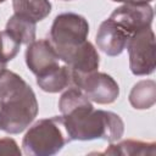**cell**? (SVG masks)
I'll list each match as a JSON object with an SVG mask.
<instances>
[{
  "mask_svg": "<svg viewBox=\"0 0 156 156\" xmlns=\"http://www.w3.org/2000/svg\"><path fill=\"white\" fill-rule=\"evenodd\" d=\"M20 48L21 44L16 41L6 30L0 32V76L6 71L7 62L17 56Z\"/></svg>",
  "mask_w": 156,
  "mask_h": 156,
  "instance_id": "cell-16",
  "label": "cell"
},
{
  "mask_svg": "<svg viewBox=\"0 0 156 156\" xmlns=\"http://www.w3.org/2000/svg\"><path fill=\"white\" fill-rule=\"evenodd\" d=\"M21 154H22L21 149L12 138H0V156L1 155L21 156Z\"/></svg>",
  "mask_w": 156,
  "mask_h": 156,
  "instance_id": "cell-17",
  "label": "cell"
},
{
  "mask_svg": "<svg viewBox=\"0 0 156 156\" xmlns=\"http://www.w3.org/2000/svg\"><path fill=\"white\" fill-rule=\"evenodd\" d=\"M108 18L132 37L134 33L151 27L154 10L150 4H123L115 9Z\"/></svg>",
  "mask_w": 156,
  "mask_h": 156,
  "instance_id": "cell-7",
  "label": "cell"
},
{
  "mask_svg": "<svg viewBox=\"0 0 156 156\" xmlns=\"http://www.w3.org/2000/svg\"><path fill=\"white\" fill-rule=\"evenodd\" d=\"M62 1H71V0H62Z\"/></svg>",
  "mask_w": 156,
  "mask_h": 156,
  "instance_id": "cell-20",
  "label": "cell"
},
{
  "mask_svg": "<svg viewBox=\"0 0 156 156\" xmlns=\"http://www.w3.org/2000/svg\"><path fill=\"white\" fill-rule=\"evenodd\" d=\"M4 1H6V0H0V4H1V2H4Z\"/></svg>",
  "mask_w": 156,
  "mask_h": 156,
  "instance_id": "cell-19",
  "label": "cell"
},
{
  "mask_svg": "<svg viewBox=\"0 0 156 156\" xmlns=\"http://www.w3.org/2000/svg\"><path fill=\"white\" fill-rule=\"evenodd\" d=\"M100 155H122V156H136V155H150L156 154L155 141H141L135 139H127L119 143H111L105 151L99 152Z\"/></svg>",
  "mask_w": 156,
  "mask_h": 156,
  "instance_id": "cell-12",
  "label": "cell"
},
{
  "mask_svg": "<svg viewBox=\"0 0 156 156\" xmlns=\"http://www.w3.org/2000/svg\"><path fill=\"white\" fill-rule=\"evenodd\" d=\"M126 49L129 55V68L134 76H147L155 71L156 45L151 27L134 33L128 39Z\"/></svg>",
  "mask_w": 156,
  "mask_h": 156,
  "instance_id": "cell-6",
  "label": "cell"
},
{
  "mask_svg": "<svg viewBox=\"0 0 156 156\" xmlns=\"http://www.w3.org/2000/svg\"><path fill=\"white\" fill-rule=\"evenodd\" d=\"M35 29H37L35 22L15 13L9 18L5 28V30L21 45L22 44L28 45L35 40Z\"/></svg>",
  "mask_w": 156,
  "mask_h": 156,
  "instance_id": "cell-14",
  "label": "cell"
},
{
  "mask_svg": "<svg viewBox=\"0 0 156 156\" xmlns=\"http://www.w3.org/2000/svg\"><path fill=\"white\" fill-rule=\"evenodd\" d=\"M62 116L37 121L23 136L22 147L26 155L51 156L69 143Z\"/></svg>",
  "mask_w": 156,
  "mask_h": 156,
  "instance_id": "cell-3",
  "label": "cell"
},
{
  "mask_svg": "<svg viewBox=\"0 0 156 156\" xmlns=\"http://www.w3.org/2000/svg\"><path fill=\"white\" fill-rule=\"evenodd\" d=\"M88 34L89 23L85 17L74 12H63L55 17L50 28L49 40L60 61H63L67 55L87 40Z\"/></svg>",
  "mask_w": 156,
  "mask_h": 156,
  "instance_id": "cell-4",
  "label": "cell"
},
{
  "mask_svg": "<svg viewBox=\"0 0 156 156\" xmlns=\"http://www.w3.org/2000/svg\"><path fill=\"white\" fill-rule=\"evenodd\" d=\"M60 57L49 39H39L28 44L26 63L32 73L40 76L58 66Z\"/></svg>",
  "mask_w": 156,
  "mask_h": 156,
  "instance_id": "cell-8",
  "label": "cell"
},
{
  "mask_svg": "<svg viewBox=\"0 0 156 156\" xmlns=\"http://www.w3.org/2000/svg\"><path fill=\"white\" fill-rule=\"evenodd\" d=\"M62 62L67 65L73 72L88 73L98 71L100 65V56L95 46L89 40H85L80 46L67 55Z\"/></svg>",
  "mask_w": 156,
  "mask_h": 156,
  "instance_id": "cell-10",
  "label": "cell"
},
{
  "mask_svg": "<svg viewBox=\"0 0 156 156\" xmlns=\"http://www.w3.org/2000/svg\"><path fill=\"white\" fill-rule=\"evenodd\" d=\"M15 15L28 18L33 22H40L51 12L49 0H12Z\"/></svg>",
  "mask_w": 156,
  "mask_h": 156,
  "instance_id": "cell-13",
  "label": "cell"
},
{
  "mask_svg": "<svg viewBox=\"0 0 156 156\" xmlns=\"http://www.w3.org/2000/svg\"><path fill=\"white\" fill-rule=\"evenodd\" d=\"M72 84L78 88L90 101L107 105L117 100L119 95V87L117 82L104 72L79 73L72 71Z\"/></svg>",
  "mask_w": 156,
  "mask_h": 156,
  "instance_id": "cell-5",
  "label": "cell"
},
{
  "mask_svg": "<svg viewBox=\"0 0 156 156\" xmlns=\"http://www.w3.org/2000/svg\"><path fill=\"white\" fill-rule=\"evenodd\" d=\"M130 37L111 18L101 22L96 33L98 48L108 56H118L126 49Z\"/></svg>",
  "mask_w": 156,
  "mask_h": 156,
  "instance_id": "cell-9",
  "label": "cell"
},
{
  "mask_svg": "<svg viewBox=\"0 0 156 156\" xmlns=\"http://www.w3.org/2000/svg\"><path fill=\"white\" fill-rule=\"evenodd\" d=\"M116 2H123V4H150L154 0H112Z\"/></svg>",
  "mask_w": 156,
  "mask_h": 156,
  "instance_id": "cell-18",
  "label": "cell"
},
{
  "mask_svg": "<svg viewBox=\"0 0 156 156\" xmlns=\"http://www.w3.org/2000/svg\"><path fill=\"white\" fill-rule=\"evenodd\" d=\"M58 108L71 141L102 139L115 143L124 133V123L117 113L95 110L78 88H71L61 95Z\"/></svg>",
  "mask_w": 156,
  "mask_h": 156,
  "instance_id": "cell-1",
  "label": "cell"
},
{
  "mask_svg": "<svg viewBox=\"0 0 156 156\" xmlns=\"http://www.w3.org/2000/svg\"><path fill=\"white\" fill-rule=\"evenodd\" d=\"M72 83V71L71 68L65 66H57L40 76H37L38 87L46 93H58L67 88Z\"/></svg>",
  "mask_w": 156,
  "mask_h": 156,
  "instance_id": "cell-11",
  "label": "cell"
},
{
  "mask_svg": "<svg viewBox=\"0 0 156 156\" xmlns=\"http://www.w3.org/2000/svg\"><path fill=\"white\" fill-rule=\"evenodd\" d=\"M38 115L32 87L17 73L6 69L0 76V130L20 134Z\"/></svg>",
  "mask_w": 156,
  "mask_h": 156,
  "instance_id": "cell-2",
  "label": "cell"
},
{
  "mask_svg": "<svg viewBox=\"0 0 156 156\" xmlns=\"http://www.w3.org/2000/svg\"><path fill=\"white\" fill-rule=\"evenodd\" d=\"M129 102L136 110H147L156 102V83L152 79L139 80L129 93Z\"/></svg>",
  "mask_w": 156,
  "mask_h": 156,
  "instance_id": "cell-15",
  "label": "cell"
}]
</instances>
